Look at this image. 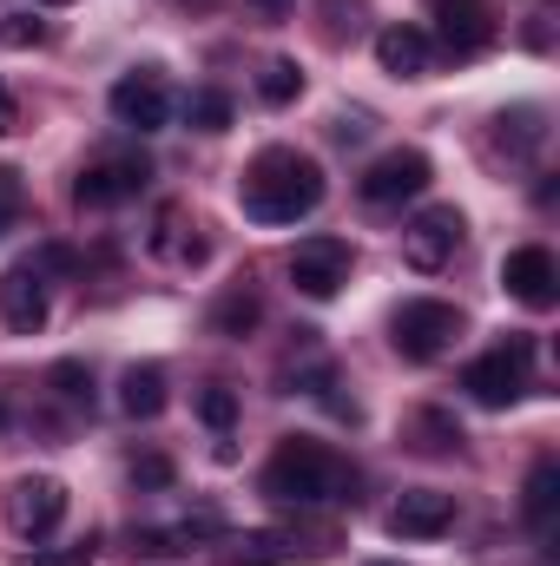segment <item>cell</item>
Wrapping results in <instances>:
<instances>
[{
  "label": "cell",
  "instance_id": "7",
  "mask_svg": "<svg viewBox=\"0 0 560 566\" xmlns=\"http://www.w3.org/2000/svg\"><path fill=\"white\" fill-rule=\"evenodd\" d=\"M350 264H356V251L343 244V238H303L297 251H290V283L303 290V296H317V303H330L343 283H350Z\"/></svg>",
  "mask_w": 560,
  "mask_h": 566
},
{
  "label": "cell",
  "instance_id": "13",
  "mask_svg": "<svg viewBox=\"0 0 560 566\" xmlns=\"http://www.w3.org/2000/svg\"><path fill=\"white\" fill-rule=\"evenodd\" d=\"M0 323H7L13 336L46 329V277H40L33 264H13V271L0 277Z\"/></svg>",
  "mask_w": 560,
  "mask_h": 566
},
{
  "label": "cell",
  "instance_id": "23",
  "mask_svg": "<svg viewBox=\"0 0 560 566\" xmlns=\"http://www.w3.org/2000/svg\"><path fill=\"white\" fill-rule=\"evenodd\" d=\"M185 119H191L198 133H225V126H231V93H218V86L191 93V99H185Z\"/></svg>",
  "mask_w": 560,
  "mask_h": 566
},
{
  "label": "cell",
  "instance_id": "19",
  "mask_svg": "<svg viewBox=\"0 0 560 566\" xmlns=\"http://www.w3.org/2000/svg\"><path fill=\"white\" fill-rule=\"evenodd\" d=\"M258 316H265L258 290H251V283H231V290H225V296L211 303V336L238 343V336H251V329H258Z\"/></svg>",
  "mask_w": 560,
  "mask_h": 566
},
{
  "label": "cell",
  "instance_id": "16",
  "mask_svg": "<svg viewBox=\"0 0 560 566\" xmlns=\"http://www.w3.org/2000/svg\"><path fill=\"white\" fill-rule=\"evenodd\" d=\"M541 119H548L541 106H515V113H501L495 133H488V151L508 158V165H528V158L548 145V126H541Z\"/></svg>",
  "mask_w": 560,
  "mask_h": 566
},
{
  "label": "cell",
  "instance_id": "12",
  "mask_svg": "<svg viewBox=\"0 0 560 566\" xmlns=\"http://www.w3.org/2000/svg\"><path fill=\"white\" fill-rule=\"evenodd\" d=\"M106 106H113V119H120V126H133V133H158V126L172 119V93H165V80H158L152 66L126 73V80H113Z\"/></svg>",
  "mask_w": 560,
  "mask_h": 566
},
{
  "label": "cell",
  "instance_id": "15",
  "mask_svg": "<svg viewBox=\"0 0 560 566\" xmlns=\"http://www.w3.org/2000/svg\"><path fill=\"white\" fill-rule=\"evenodd\" d=\"M376 66L396 73V80H422L435 66V40L422 27H383L376 33Z\"/></svg>",
  "mask_w": 560,
  "mask_h": 566
},
{
  "label": "cell",
  "instance_id": "25",
  "mask_svg": "<svg viewBox=\"0 0 560 566\" xmlns=\"http://www.w3.org/2000/svg\"><path fill=\"white\" fill-rule=\"evenodd\" d=\"M46 389L66 402V409H93V376L80 369V363H53V376H46Z\"/></svg>",
  "mask_w": 560,
  "mask_h": 566
},
{
  "label": "cell",
  "instance_id": "26",
  "mask_svg": "<svg viewBox=\"0 0 560 566\" xmlns=\"http://www.w3.org/2000/svg\"><path fill=\"white\" fill-rule=\"evenodd\" d=\"M198 422L218 428V434H231V422H238V389H225V382L198 389Z\"/></svg>",
  "mask_w": 560,
  "mask_h": 566
},
{
  "label": "cell",
  "instance_id": "31",
  "mask_svg": "<svg viewBox=\"0 0 560 566\" xmlns=\"http://www.w3.org/2000/svg\"><path fill=\"white\" fill-rule=\"evenodd\" d=\"M330 139L336 145H363L370 139V113H336V119H330Z\"/></svg>",
  "mask_w": 560,
  "mask_h": 566
},
{
  "label": "cell",
  "instance_id": "20",
  "mask_svg": "<svg viewBox=\"0 0 560 566\" xmlns=\"http://www.w3.org/2000/svg\"><path fill=\"white\" fill-rule=\"evenodd\" d=\"M554 501H560V461H535L528 488H521V521L548 541L554 534Z\"/></svg>",
  "mask_w": 560,
  "mask_h": 566
},
{
  "label": "cell",
  "instance_id": "4",
  "mask_svg": "<svg viewBox=\"0 0 560 566\" xmlns=\"http://www.w3.org/2000/svg\"><path fill=\"white\" fill-rule=\"evenodd\" d=\"M528 376H535V336H508L495 349H481L468 369H462V389L481 402V409H508L528 396Z\"/></svg>",
  "mask_w": 560,
  "mask_h": 566
},
{
  "label": "cell",
  "instance_id": "22",
  "mask_svg": "<svg viewBox=\"0 0 560 566\" xmlns=\"http://www.w3.org/2000/svg\"><path fill=\"white\" fill-rule=\"evenodd\" d=\"M422 454H448V448H462V422L455 416H442V409H422L416 422H409Z\"/></svg>",
  "mask_w": 560,
  "mask_h": 566
},
{
  "label": "cell",
  "instance_id": "17",
  "mask_svg": "<svg viewBox=\"0 0 560 566\" xmlns=\"http://www.w3.org/2000/svg\"><path fill=\"white\" fill-rule=\"evenodd\" d=\"M165 402H172V376H165L158 363H133V369L120 376V409H126L133 422H158Z\"/></svg>",
  "mask_w": 560,
  "mask_h": 566
},
{
  "label": "cell",
  "instance_id": "28",
  "mask_svg": "<svg viewBox=\"0 0 560 566\" xmlns=\"http://www.w3.org/2000/svg\"><path fill=\"white\" fill-rule=\"evenodd\" d=\"M172 481H178L172 454H139V461H133V488H139V494H165Z\"/></svg>",
  "mask_w": 560,
  "mask_h": 566
},
{
  "label": "cell",
  "instance_id": "32",
  "mask_svg": "<svg viewBox=\"0 0 560 566\" xmlns=\"http://www.w3.org/2000/svg\"><path fill=\"white\" fill-rule=\"evenodd\" d=\"M13 126H20V113H13V93H7V86H0V139H7V133H13Z\"/></svg>",
  "mask_w": 560,
  "mask_h": 566
},
{
  "label": "cell",
  "instance_id": "3",
  "mask_svg": "<svg viewBox=\"0 0 560 566\" xmlns=\"http://www.w3.org/2000/svg\"><path fill=\"white\" fill-rule=\"evenodd\" d=\"M468 323H462V310L455 303H442V296H409L396 316H390V343H396V356L403 363H442L448 349H455V336H462Z\"/></svg>",
  "mask_w": 560,
  "mask_h": 566
},
{
  "label": "cell",
  "instance_id": "2",
  "mask_svg": "<svg viewBox=\"0 0 560 566\" xmlns=\"http://www.w3.org/2000/svg\"><path fill=\"white\" fill-rule=\"evenodd\" d=\"M265 501L278 507H323V501H356V468L343 454H330L323 441L290 434L278 441V454L265 461Z\"/></svg>",
  "mask_w": 560,
  "mask_h": 566
},
{
  "label": "cell",
  "instance_id": "30",
  "mask_svg": "<svg viewBox=\"0 0 560 566\" xmlns=\"http://www.w3.org/2000/svg\"><path fill=\"white\" fill-rule=\"evenodd\" d=\"M40 40H46V27H40L33 13H7V27H0V46L27 53V46H40Z\"/></svg>",
  "mask_w": 560,
  "mask_h": 566
},
{
  "label": "cell",
  "instance_id": "10",
  "mask_svg": "<svg viewBox=\"0 0 560 566\" xmlns=\"http://www.w3.org/2000/svg\"><path fill=\"white\" fill-rule=\"evenodd\" d=\"M501 290L521 303V310H554L560 303V264L548 244H521L501 258Z\"/></svg>",
  "mask_w": 560,
  "mask_h": 566
},
{
  "label": "cell",
  "instance_id": "14",
  "mask_svg": "<svg viewBox=\"0 0 560 566\" xmlns=\"http://www.w3.org/2000/svg\"><path fill=\"white\" fill-rule=\"evenodd\" d=\"M448 527H455V494H442V488H416V494H403L390 507V534L396 541H435Z\"/></svg>",
  "mask_w": 560,
  "mask_h": 566
},
{
  "label": "cell",
  "instance_id": "21",
  "mask_svg": "<svg viewBox=\"0 0 560 566\" xmlns=\"http://www.w3.org/2000/svg\"><path fill=\"white\" fill-rule=\"evenodd\" d=\"M297 560V534H245V541H225L218 566H290Z\"/></svg>",
  "mask_w": 560,
  "mask_h": 566
},
{
  "label": "cell",
  "instance_id": "24",
  "mask_svg": "<svg viewBox=\"0 0 560 566\" xmlns=\"http://www.w3.org/2000/svg\"><path fill=\"white\" fill-rule=\"evenodd\" d=\"M303 93V73H297V60H271L265 73H258V99L265 106H290Z\"/></svg>",
  "mask_w": 560,
  "mask_h": 566
},
{
  "label": "cell",
  "instance_id": "1",
  "mask_svg": "<svg viewBox=\"0 0 560 566\" xmlns=\"http://www.w3.org/2000/svg\"><path fill=\"white\" fill-rule=\"evenodd\" d=\"M238 205L258 224H297L323 205V165L297 145H265L238 178Z\"/></svg>",
  "mask_w": 560,
  "mask_h": 566
},
{
  "label": "cell",
  "instance_id": "9",
  "mask_svg": "<svg viewBox=\"0 0 560 566\" xmlns=\"http://www.w3.org/2000/svg\"><path fill=\"white\" fill-rule=\"evenodd\" d=\"M60 521H66V488H60L53 474L13 481V494H7V527H13L20 541H46Z\"/></svg>",
  "mask_w": 560,
  "mask_h": 566
},
{
  "label": "cell",
  "instance_id": "6",
  "mask_svg": "<svg viewBox=\"0 0 560 566\" xmlns=\"http://www.w3.org/2000/svg\"><path fill=\"white\" fill-rule=\"evenodd\" d=\"M428 178H435V165H428V151H416V145H396V151H383L363 178H356V198L363 205H403V198H422L428 191Z\"/></svg>",
  "mask_w": 560,
  "mask_h": 566
},
{
  "label": "cell",
  "instance_id": "29",
  "mask_svg": "<svg viewBox=\"0 0 560 566\" xmlns=\"http://www.w3.org/2000/svg\"><path fill=\"white\" fill-rule=\"evenodd\" d=\"M20 211H27V185H20V171H13V165H0V238L20 224Z\"/></svg>",
  "mask_w": 560,
  "mask_h": 566
},
{
  "label": "cell",
  "instance_id": "5",
  "mask_svg": "<svg viewBox=\"0 0 560 566\" xmlns=\"http://www.w3.org/2000/svg\"><path fill=\"white\" fill-rule=\"evenodd\" d=\"M462 211L455 205H428V211H416L409 224H403V264L409 271H422V277H435L442 264H455V251H462Z\"/></svg>",
  "mask_w": 560,
  "mask_h": 566
},
{
  "label": "cell",
  "instance_id": "33",
  "mask_svg": "<svg viewBox=\"0 0 560 566\" xmlns=\"http://www.w3.org/2000/svg\"><path fill=\"white\" fill-rule=\"evenodd\" d=\"M251 7H258L265 20H278V13H290V7H297V0H251Z\"/></svg>",
  "mask_w": 560,
  "mask_h": 566
},
{
  "label": "cell",
  "instance_id": "27",
  "mask_svg": "<svg viewBox=\"0 0 560 566\" xmlns=\"http://www.w3.org/2000/svg\"><path fill=\"white\" fill-rule=\"evenodd\" d=\"M100 560V534H80L66 547H46V554H27V566H93Z\"/></svg>",
  "mask_w": 560,
  "mask_h": 566
},
{
  "label": "cell",
  "instance_id": "34",
  "mask_svg": "<svg viewBox=\"0 0 560 566\" xmlns=\"http://www.w3.org/2000/svg\"><path fill=\"white\" fill-rule=\"evenodd\" d=\"M40 7H66V0H40Z\"/></svg>",
  "mask_w": 560,
  "mask_h": 566
},
{
  "label": "cell",
  "instance_id": "18",
  "mask_svg": "<svg viewBox=\"0 0 560 566\" xmlns=\"http://www.w3.org/2000/svg\"><path fill=\"white\" fill-rule=\"evenodd\" d=\"M185 231H198L191 218H185V205H158V218H152V258H165V264H205V238H185Z\"/></svg>",
  "mask_w": 560,
  "mask_h": 566
},
{
  "label": "cell",
  "instance_id": "8",
  "mask_svg": "<svg viewBox=\"0 0 560 566\" xmlns=\"http://www.w3.org/2000/svg\"><path fill=\"white\" fill-rule=\"evenodd\" d=\"M145 178H152V165H145L139 151H126V158H100V165H86V171L73 178V205H80V211H113V205L139 198Z\"/></svg>",
  "mask_w": 560,
  "mask_h": 566
},
{
  "label": "cell",
  "instance_id": "11",
  "mask_svg": "<svg viewBox=\"0 0 560 566\" xmlns=\"http://www.w3.org/2000/svg\"><path fill=\"white\" fill-rule=\"evenodd\" d=\"M435 7V40L455 53V60H475V53H488L495 46V13H488V0H428Z\"/></svg>",
  "mask_w": 560,
  "mask_h": 566
}]
</instances>
